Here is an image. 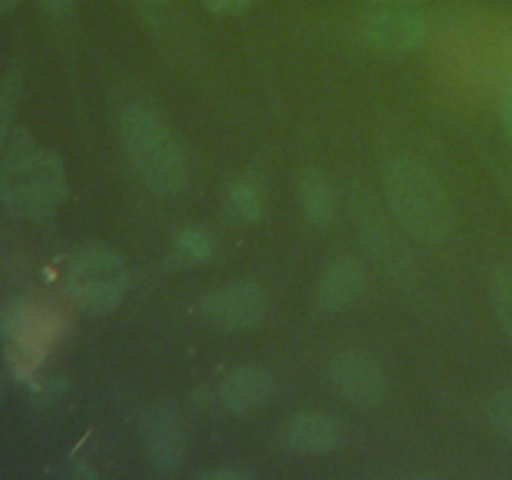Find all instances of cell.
Segmentation results:
<instances>
[{
  "label": "cell",
  "instance_id": "1",
  "mask_svg": "<svg viewBox=\"0 0 512 480\" xmlns=\"http://www.w3.org/2000/svg\"><path fill=\"white\" fill-rule=\"evenodd\" d=\"M68 195V173L55 150L40 148L15 130L0 160V203L18 218H50Z\"/></svg>",
  "mask_w": 512,
  "mask_h": 480
},
{
  "label": "cell",
  "instance_id": "2",
  "mask_svg": "<svg viewBox=\"0 0 512 480\" xmlns=\"http://www.w3.org/2000/svg\"><path fill=\"white\" fill-rule=\"evenodd\" d=\"M383 193L390 218L405 235L438 245L453 230V205L443 183L420 160L400 155L383 170Z\"/></svg>",
  "mask_w": 512,
  "mask_h": 480
},
{
  "label": "cell",
  "instance_id": "3",
  "mask_svg": "<svg viewBox=\"0 0 512 480\" xmlns=\"http://www.w3.org/2000/svg\"><path fill=\"white\" fill-rule=\"evenodd\" d=\"M120 143L140 183L155 195H180L188 188V158L178 135L163 118L133 105L120 115Z\"/></svg>",
  "mask_w": 512,
  "mask_h": 480
},
{
  "label": "cell",
  "instance_id": "4",
  "mask_svg": "<svg viewBox=\"0 0 512 480\" xmlns=\"http://www.w3.org/2000/svg\"><path fill=\"white\" fill-rule=\"evenodd\" d=\"M130 273L123 255L100 240L80 245L68 263V293L88 315H108L123 303Z\"/></svg>",
  "mask_w": 512,
  "mask_h": 480
},
{
  "label": "cell",
  "instance_id": "5",
  "mask_svg": "<svg viewBox=\"0 0 512 480\" xmlns=\"http://www.w3.org/2000/svg\"><path fill=\"white\" fill-rule=\"evenodd\" d=\"M430 23L413 5H380L360 20V38L380 53L403 55L425 45Z\"/></svg>",
  "mask_w": 512,
  "mask_h": 480
},
{
  "label": "cell",
  "instance_id": "6",
  "mask_svg": "<svg viewBox=\"0 0 512 480\" xmlns=\"http://www.w3.org/2000/svg\"><path fill=\"white\" fill-rule=\"evenodd\" d=\"M200 310L218 328L230 330V333H243V330L255 328L265 318L268 295L258 283L233 280V283L208 290L200 300Z\"/></svg>",
  "mask_w": 512,
  "mask_h": 480
},
{
  "label": "cell",
  "instance_id": "7",
  "mask_svg": "<svg viewBox=\"0 0 512 480\" xmlns=\"http://www.w3.org/2000/svg\"><path fill=\"white\" fill-rule=\"evenodd\" d=\"M328 383L355 408H375L383 403L388 380L378 360L363 350H340L328 363Z\"/></svg>",
  "mask_w": 512,
  "mask_h": 480
},
{
  "label": "cell",
  "instance_id": "8",
  "mask_svg": "<svg viewBox=\"0 0 512 480\" xmlns=\"http://www.w3.org/2000/svg\"><path fill=\"white\" fill-rule=\"evenodd\" d=\"M368 288V268L355 255L333 260L315 285V305L320 313L335 315L353 308Z\"/></svg>",
  "mask_w": 512,
  "mask_h": 480
},
{
  "label": "cell",
  "instance_id": "9",
  "mask_svg": "<svg viewBox=\"0 0 512 480\" xmlns=\"http://www.w3.org/2000/svg\"><path fill=\"white\" fill-rule=\"evenodd\" d=\"M140 443L145 458L158 470H175L188 453V435L170 410L153 408L140 418Z\"/></svg>",
  "mask_w": 512,
  "mask_h": 480
},
{
  "label": "cell",
  "instance_id": "10",
  "mask_svg": "<svg viewBox=\"0 0 512 480\" xmlns=\"http://www.w3.org/2000/svg\"><path fill=\"white\" fill-rule=\"evenodd\" d=\"M343 443V428L325 413L305 410L290 415L283 428V445L295 455H328Z\"/></svg>",
  "mask_w": 512,
  "mask_h": 480
},
{
  "label": "cell",
  "instance_id": "11",
  "mask_svg": "<svg viewBox=\"0 0 512 480\" xmlns=\"http://www.w3.org/2000/svg\"><path fill=\"white\" fill-rule=\"evenodd\" d=\"M275 390V380L263 365H238L218 383V398L233 413H250L263 408Z\"/></svg>",
  "mask_w": 512,
  "mask_h": 480
},
{
  "label": "cell",
  "instance_id": "12",
  "mask_svg": "<svg viewBox=\"0 0 512 480\" xmlns=\"http://www.w3.org/2000/svg\"><path fill=\"white\" fill-rule=\"evenodd\" d=\"M298 205L308 223L328 225L333 220L335 208H338L333 178L320 168L305 170L298 183Z\"/></svg>",
  "mask_w": 512,
  "mask_h": 480
},
{
  "label": "cell",
  "instance_id": "13",
  "mask_svg": "<svg viewBox=\"0 0 512 480\" xmlns=\"http://www.w3.org/2000/svg\"><path fill=\"white\" fill-rule=\"evenodd\" d=\"M268 208V188L258 173H240L230 180L225 190V210L233 220L255 223Z\"/></svg>",
  "mask_w": 512,
  "mask_h": 480
},
{
  "label": "cell",
  "instance_id": "14",
  "mask_svg": "<svg viewBox=\"0 0 512 480\" xmlns=\"http://www.w3.org/2000/svg\"><path fill=\"white\" fill-rule=\"evenodd\" d=\"M20 93H23V73L20 68H10L0 80V153L13 135V120L18 113Z\"/></svg>",
  "mask_w": 512,
  "mask_h": 480
},
{
  "label": "cell",
  "instance_id": "15",
  "mask_svg": "<svg viewBox=\"0 0 512 480\" xmlns=\"http://www.w3.org/2000/svg\"><path fill=\"white\" fill-rule=\"evenodd\" d=\"M175 248L188 263H208L215 255V235L203 225H185L175 235Z\"/></svg>",
  "mask_w": 512,
  "mask_h": 480
},
{
  "label": "cell",
  "instance_id": "16",
  "mask_svg": "<svg viewBox=\"0 0 512 480\" xmlns=\"http://www.w3.org/2000/svg\"><path fill=\"white\" fill-rule=\"evenodd\" d=\"M490 303L505 338L512 343V270L493 268L490 273Z\"/></svg>",
  "mask_w": 512,
  "mask_h": 480
},
{
  "label": "cell",
  "instance_id": "17",
  "mask_svg": "<svg viewBox=\"0 0 512 480\" xmlns=\"http://www.w3.org/2000/svg\"><path fill=\"white\" fill-rule=\"evenodd\" d=\"M485 418L503 438L512 443V388L495 390L485 403Z\"/></svg>",
  "mask_w": 512,
  "mask_h": 480
},
{
  "label": "cell",
  "instance_id": "18",
  "mask_svg": "<svg viewBox=\"0 0 512 480\" xmlns=\"http://www.w3.org/2000/svg\"><path fill=\"white\" fill-rule=\"evenodd\" d=\"M255 0H203L205 8L215 15H238L248 10Z\"/></svg>",
  "mask_w": 512,
  "mask_h": 480
},
{
  "label": "cell",
  "instance_id": "19",
  "mask_svg": "<svg viewBox=\"0 0 512 480\" xmlns=\"http://www.w3.org/2000/svg\"><path fill=\"white\" fill-rule=\"evenodd\" d=\"M500 128H503L505 138L512 145V85H508L505 93L500 95Z\"/></svg>",
  "mask_w": 512,
  "mask_h": 480
},
{
  "label": "cell",
  "instance_id": "20",
  "mask_svg": "<svg viewBox=\"0 0 512 480\" xmlns=\"http://www.w3.org/2000/svg\"><path fill=\"white\" fill-rule=\"evenodd\" d=\"M200 478L203 480H245L248 478V473L240 468H210V470H205V473H200Z\"/></svg>",
  "mask_w": 512,
  "mask_h": 480
},
{
  "label": "cell",
  "instance_id": "21",
  "mask_svg": "<svg viewBox=\"0 0 512 480\" xmlns=\"http://www.w3.org/2000/svg\"><path fill=\"white\" fill-rule=\"evenodd\" d=\"M40 5H43V10L48 15L60 18V15L70 13V8H73V0H40Z\"/></svg>",
  "mask_w": 512,
  "mask_h": 480
},
{
  "label": "cell",
  "instance_id": "22",
  "mask_svg": "<svg viewBox=\"0 0 512 480\" xmlns=\"http://www.w3.org/2000/svg\"><path fill=\"white\" fill-rule=\"evenodd\" d=\"M360 3L380 8V5H415V3H423V0H360Z\"/></svg>",
  "mask_w": 512,
  "mask_h": 480
},
{
  "label": "cell",
  "instance_id": "23",
  "mask_svg": "<svg viewBox=\"0 0 512 480\" xmlns=\"http://www.w3.org/2000/svg\"><path fill=\"white\" fill-rule=\"evenodd\" d=\"M20 3H23V0H0V13H10V10L18 8Z\"/></svg>",
  "mask_w": 512,
  "mask_h": 480
},
{
  "label": "cell",
  "instance_id": "24",
  "mask_svg": "<svg viewBox=\"0 0 512 480\" xmlns=\"http://www.w3.org/2000/svg\"><path fill=\"white\" fill-rule=\"evenodd\" d=\"M505 190H508V198L512 203V168H508V173H505Z\"/></svg>",
  "mask_w": 512,
  "mask_h": 480
},
{
  "label": "cell",
  "instance_id": "25",
  "mask_svg": "<svg viewBox=\"0 0 512 480\" xmlns=\"http://www.w3.org/2000/svg\"><path fill=\"white\" fill-rule=\"evenodd\" d=\"M143 3H148V5H165V3H170V0H143Z\"/></svg>",
  "mask_w": 512,
  "mask_h": 480
}]
</instances>
